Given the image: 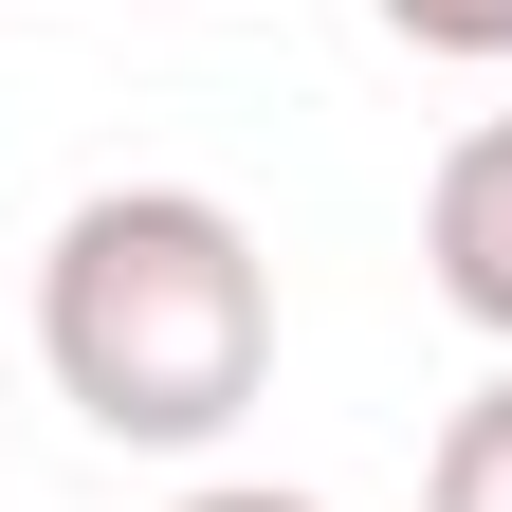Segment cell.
I'll use <instances>...</instances> for the list:
<instances>
[{"label":"cell","instance_id":"5","mask_svg":"<svg viewBox=\"0 0 512 512\" xmlns=\"http://www.w3.org/2000/svg\"><path fill=\"white\" fill-rule=\"evenodd\" d=\"M183 512H330V494H275V476H202Z\"/></svg>","mask_w":512,"mask_h":512},{"label":"cell","instance_id":"1","mask_svg":"<svg viewBox=\"0 0 512 512\" xmlns=\"http://www.w3.org/2000/svg\"><path fill=\"white\" fill-rule=\"evenodd\" d=\"M37 366L92 439L202 458L275 384V256L220 183H92L37 256Z\"/></svg>","mask_w":512,"mask_h":512},{"label":"cell","instance_id":"2","mask_svg":"<svg viewBox=\"0 0 512 512\" xmlns=\"http://www.w3.org/2000/svg\"><path fill=\"white\" fill-rule=\"evenodd\" d=\"M421 275H439V311H458V330L512 348V110L439 147V183H421Z\"/></svg>","mask_w":512,"mask_h":512},{"label":"cell","instance_id":"4","mask_svg":"<svg viewBox=\"0 0 512 512\" xmlns=\"http://www.w3.org/2000/svg\"><path fill=\"white\" fill-rule=\"evenodd\" d=\"M403 55H458V74H512V0H366Z\"/></svg>","mask_w":512,"mask_h":512},{"label":"cell","instance_id":"3","mask_svg":"<svg viewBox=\"0 0 512 512\" xmlns=\"http://www.w3.org/2000/svg\"><path fill=\"white\" fill-rule=\"evenodd\" d=\"M421 512H512V366L476 384L458 421H439V458H421Z\"/></svg>","mask_w":512,"mask_h":512}]
</instances>
